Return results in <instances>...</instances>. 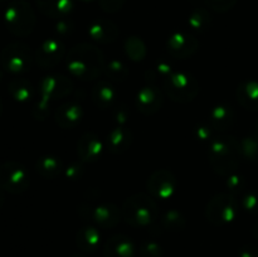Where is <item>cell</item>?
<instances>
[{"label":"cell","mask_w":258,"mask_h":257,"mask_svg":"<svg viewBox=\"0 0 258 257\" xmlns=\"http://www.w3.org/2000/svg\"><path fill=\"white\" fill-rule=\"evenodd\" d=\"M133 244L125 237H115L105 248L106 257H133Z\"/></svg>","instance_id":"cell-1"},{"label":"cell","mask_w":258,"mask_h":257,"mask_svg":"<svg viewBox=\"0 0 258 257\" xmlns=\"http://www.w3.org/2000/svg\"><path fill=\"white\" fill-rule=\"evenodd\" d=\"M238 100L246 107L257 110L258 108V83L247 82L239 86Z\"/></svg>","instance_id":"cell-2"}]
</instances>
